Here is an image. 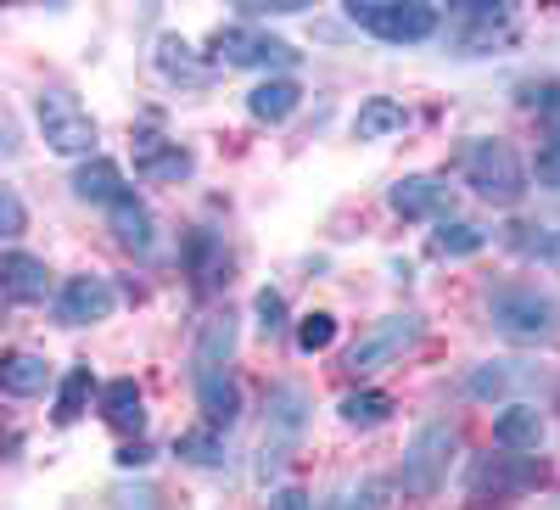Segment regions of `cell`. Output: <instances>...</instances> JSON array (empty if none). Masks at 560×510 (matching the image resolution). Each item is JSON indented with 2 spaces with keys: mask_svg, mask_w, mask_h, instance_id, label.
Returning a JSON list of instances; mask_svg holds the SVG:
<instances>
[{
  "mask_svg": "<svg viewBox=\"0 0 560 510\" xmlns=\"http://www.w3.org/2000/svg\"><path fill=\"white\" fill-rule=\"evenodd\" d=\"M303 421H308V393L292 387V382L269 387V438H264V460H258L264 477H269L280 460H287V449L303 438Z\"/></svg>",
  "mask_w": 560,
  "mask_h": 510,
  "instance_id": "9",
  "label": "cell"
},
{
  "mask_svg": "<svg viewBox=\"0 0 560 510\" xmlns=\"http://www.w3.org/2000/svg\"><path fill=\"white\" fill-rule=\"evenodd\" d=\"M298 102H303V84H298V79H264V84H253V90H247V113H253V118H264V124L292 118V113H298Z\"/></svg>",
  "mask_w": 560,
  "mask_h": 510,
  "instance_id": "18",
  "label": "cell"
},
{
  "mask_svg": "<svg viewBox=\"0 0 560 510\" xmlns=\"http://www.w3.org/2000/svg\"><path fill=\"white\" fill-rule=\"evenodd\" d=\"M420 314H387V320H376L353 348H348V370L353 376H376V370H387V364H398L415 343H420Z\"/></svg>",
  "mask_w": 560,
  "mask_h": 510,
  "instance_id": "6",
  "label": "cell"
},
{
  "mask_svg": "<svg viewBox=\"0 0 560 510\" xmlns=\"http://www.w3.org/2000/svg\"><path fill=\"white\" fill-rule=\"evenodd\" d=\"M28 230V208H23V197L12 192V185H0V242H18Z\"/></svg>",
  "mask_w": 560,
  "mask_h": 510,
  "instance_id": "30",
  "label": "cell"
},
{
  "mask_svg": "<svg viewBox=\"0 0 560 510\" xmlns=\"http://www.w3.org/2000/svg\"><path fill=\"white\" fill-rule=\"evenodd\" d=\"M197 404L208 415V427H236L242 421V387L230 370H197Z\"/></svg>",
  "mask_w": 560,
  "mask_h": 510,
  "instance_id": "14",
  "label": "cell"
},
{
  "mask_svg": "<svg viewBox=\"0 0 560 510\" xmlns=\"http://www.w3.org/2000/svg\"><path fill=\"white\" fill-rule=\"evenodd\" d=\"M102 415H107V427H118V432H140L147 409H140V387H135V376H118V382L102 387Z\"/></svg>",
  "mask_w": 560,
  "mask_h": 510,
  "instance_id": "21",
  "label": "cell"
},
{
  "mask_svg": "<svg viewBox=\"0 0 560 510\" xmlns=\"http://www.w3.org/2000/svg\"><path fill=\"white\" fill-rule=\"evenodd\" d=\"M538 483H544V460L538 454H482L477 466H471V499L477 505L522 499Z\"/></svg>",
  "mask_w": 560,
  "mask_h": 510,
  "instance_id": "7",
  "label": "cell"
},
{
  "mask_svg": "<svg viewBox=\"0 0 560 510\" xmlns=\"http://www.w3.org/2000/svg\"><path fill=\"white\" fill-rule=\"evenodd\" d=\"M522 102H527V107H544V113H560V84H555V79L522 84Z\"/></svg>",
  "mask_w": 560,
  "mask_h": 510,
  "instance_id": "34",
  "label": "cell"
},
{
  "mask_svg": "<svg viewBox=\"0 0 560 510\" xmlns=\"http://www.w3.org/2000/svg\"><path fill=\"white\" fill-rule=\"evenodd\" d=\"M325 510H387V488H382V483H359V488H342L337 499H325Z\"/></svg>",
  "mask_w": 560,
  "mask_h": 510,
  "instance_id": "29",
  "label": "cell"
},
{
  "mask_svg": "<svg viewBox=\"0 0 560 510\" xmlns=\"http://www.w3.org/2000/svg\"><path fill=\"white\" fill-rule=\"evenodd\" d=\"M348 23L387 45H420L443 28L438 7H427V0H348Z\"/></svg>",
  "mask_w": 560,
  "mask_h": 510,
  "instance_id": "3",
  "label": "cell"
},
{
  "mask_svg": "<svg viewBox=\"0 0 560 510\" xmlns=\"http://www.w3.org/2000/svg\"><path fill=\"white\" fill-rule=\"evenodd\" d=\"M488 320L510 343H549L560 332V303L527 281H504L488 292Z\"/></svg>",
  "mask_w": 560,
  "mask_h": 510,
  "instance_id": "2",
  "label": "cell"
},
{
  "mask_svg": "<svg viewBox=\"0 0 560 510\" xmlns=\"http://www.w3.org/2000/svg\"><path fill=\"white\" fill-rule=\"evenodd\" d=\"M34 118H39L45 147L62 152V158H90V147H96V118H90L84 102L73 96V90H62V84L39 90V96H34Z\"/></svg>",
  "mask_w": 560,
  "mask_h": 510,
  "instance_id": "4",
  "label": "cell"
},
{
  "mask_svg": "<svg viewBox=\"0 0 560 510\" xmlns=\"http://www.w3.org/2000/svg\"><path fill=\"white\" fill-rule=\"evenodd\" d=\"M45 382H51V364L39 353H7L0 359V387L12 398H34V393H45Z\"/></svg>",
  "mask_w": 560,
  "mask_h": 510,
  "instance_id": "20",
  "label": "cell"
},
{
  "mask_svg": "<svg viewBox=\"0 0 560 510\" xmlns=\"http://www.w3.org/2000/svg\"><path fill=\"white\" fill-rule=\"evenodd\" d=\"M393 129H404V102H393V96H370L353 113V135H359V141H382V135H393Z\"/></svg>",
  "mask_w": 560,
  "mask_h": 510,
  "instance_id": "22",
  "label": "cell"
},
{
  "mask_svg": "<svg viewBox=\"0 0 560 510\" xmlns=\"http://www.w3.org/2000/svg\"><path fill=\"white\" fill-rule=\"evenodd\" d=\"M113 236L129 247V253H147L152 247V213L135 202V192L124 202H113Z\"/></svg>",
  "mask_w": 560,
  "mask_h": 510,
  "instance_id": "23",
  "label": "cell"
},
{
  "mask_svg": "<svg viewBox=\"0 0 560 510\" xmlns=\"http://www.w3.org/2000/svg\"><path fill=\"white\" fill-rule=\"evenodd\" d=\"M269 510H314V499L303 488H280V494H269Z\"/></svg>",
  "mask_w": 560,
  "mask_h": 510,
  "instance_id": "36",
  "label": "cell"
},
{
  "mask_svg": "<svg viewBox=\"0 0 560 510\" xmlns=\"http://www.w3.org/2000/svg\"><path fill=\"white\" fill-rule=\"evenodd\" d=\"M253 314H258V332H264V337H275L280 326H287V298H280L275 287H264V292L253 298Z\"/></svg>",
  "mask_w": 560,
  "mask_h": 510,
  "instance_id": "31",
  "label": "cell"
},
{
  "mask_svg": "<svg viewBox=\"0 0 560 510\" xmlns=\"http://www.w3.org/2000/svg\"><path fill=\"white\" fill-rule=\"evenodd\" d=\"M73 197H84V202H102V208L124 202V197H129L124 169H118L113 158H90V163H79V169H73Z\"/></svg>",
  "mask_w": 560,
  "mask_h": 510,
  "instance_id": "15",
  "label": "cell"
},
{
  "mask_svg": "<svg viewBox=\"0 0 560 510\" xmlns=\"http://www.w3.org/2000/svg\"><path fill=\"white\" fill-rule=\"evenodd\" d=\"M236 359V314H208L197 332V370H224Z\"/></svg>",
  "mask_w": 560,
  "mask_h": 510,
  "instance_id": "17",
  "label": "cell"
},
{
  "mask_svg": "<svg viewBox=\"0 0 560 510\" xmlns=\"http://www.w3.org/2000/svg\"><path fill=\"white\" fill-rule=\"evenodd\" d=\"M174 454L191 460V466H224V438H219L213 427H208V432H179Z\"/></svg>",
  "mask_w": 560,
  "mask_h": 510,
  "instance_id": "27",
  "label": "cell"
},
{
  "mask_svg": "<svg viewBox=\"0 0 560 510\" xmlns=\"http://www.w3.org/2000/svg\"><path fill=\"white\" fill-rule=\"evenodd\" d=\"M185 51H191V45H179V39H163V57H158V62H163V68H168L174 79L185 73V79H191V84H202L208 73H202V68H191V57H185Z\"/></svg>",
  "mask_w": 560,
  "mask_h": 510,
  "instance_id": "33",
  "label": "cell"
},
{
  "mask_svg": "<svg viewBox=\"0 0 560 510\" xmlns=\"http://www.w3.org/2000/svg\"><path fill=\"white\" fill-rule=\"evenodd\" d=\"M522 382H533V370H527V364H516V359H493V364H477L471 376H465V393L482 398V404H499V398L516 393Z\"/></svg>",
  "mask_w": 560,
  "mask_h": 510,
  "instance_id": "16",
  "label": "cell"
},
{
  "mask_svg": "<svg viewBox=\"0 0 560 510\" xmlns=\"http://www.w3.org/2000/svg\"><path fill=\"white\" fill-rule=\"evenodd\" d=\"M454 449H459V432H454L448 421H427V427H420V432L409 438V449H404V472H398L404 494H409V499H432V494L448 483Z\"/></svg>",
  "mask_w": 560,
  "mask_h": 510,
  "instance_id": "5",
  "label": "cell"
},
{
  "mask_svg": "<svg viewBox=\"0 0 560 510\" xmlns=\"http://www.w3.org/2000/svg\"><path fill=\"white\" fill-rule=\"evenodd\" d=\"M90 387H96V382H90V364H73L68 376H62V387H57V421H62V427L84 415V404H90Z\"/></svg>",
  "mask_w": 560,
  "mask_h": 510,
  "instance_id": "26",
  "label": "cell"
},
{
  "mask_svg": "<svg viewBox=\"0 0 560 510\" xmlns=\"http://www.w3.org/2000/svg\"><path fill=\"white\" fill-rule=\"evenodd\" d=\"M493 443H499L504 454H538V443H544V415H538V404H527V398L504 404V415L493 421Z\"/></svg>",
  "mask_w": 560,
  "mask_h": 510,
  "instance_id": "13",
  "label": "cell"
},
{
  "mask_svg": "<svg viewBox=\"0 0 560 510\" xmlns=\"http://www.w3.org/2000/svg\"><path fill=\"white\" fill-rule=\"evenodd\" d=\"M331 343H337V314H325V309L303 314V326H298V348H303V353H325Z\"/></svg>",
  "mask_w": 560,
  "mask_h": 510,
  "instance_id": "28",
  "label": "cell"
},
{
  "mask_svg": "<svg viewBox=\"0 0 560 510\" xmlns=\"http://www.w3.org/2000/svg\"><path fill=\"white\" fill-rule=\"evenodd\" d=\"M51 292V269L34 253H0V298L7 303H39Z\"/></svg>",
  "mask_w": 560,
  "mask_h": 510,
  "instance_id": "12",
  "label": "cell"
},
{
  "mask_svg": "<svg viewBox=\"0 0 560 510\" xmlns=\"http://www.w3.org/2000/svg\"><path fill=\"white\" fill-rule=\"evenodd\" d=\"M213 57L224 68H298V45H287L280 34H264L253 23H230L213 34Z\"/></svg>",
  "mask_w": 560,
  "mask_h": 510,
  "instance_id": "8",
  "label": "cell"
},
{
  "mask_svg": "<svg viewBox=\"0 0 560 510\" xmlns=\"http://www.w3.org/2000/svg\"><path fill=\"white\" fill-rule=\"evenodd\" d=\"M465 185L493 208H516L527 197V163L504 135H482V141L465 147Z\"/></svg>",
  "mask_w": 560,
  "mask_h": 510,
  "instance_id": "1",
  "label": "cell"
},
{
  "mask_svg": "<svg viewBox=\"0 0 560 510\" xmlns=\"http://www.w3.org/2000/svg\"><path fill=\"white\" fill-rule=\"evenodd\" d=\"M387 202H393V213H404V219H448V185L438 179V174H404L393 192H387Z\"/></svg>",
  "mask_w": 560,
  "mask_h": 510,
  "instance_id": "11",
  "label": "cell"
},
{
  "mask_svg": "<svg viewBox=\"0 0 560 510\" xmlns=\"http://www.w3.org/2000/svg\"><path fill=\"white\" fill-rule=\"evenodd\" d=\"M432 247H438L443 258H471V253L488 247V230L465 224V219H443V224H438V236H432Z\"/></svg>",
  "mask_w": 560,
  "mask_h": 510,
  "instance_id": "24",
  "label": "cell"
},
{
  "mask_svg": "<svg viewBox=\"0 0 560 510\" xmlns=\"http://www.w3.org/2000/svg\"><path fill=\"white\" fill-rule=\"evenodd\" d=\"M533 258H538L544 269H560V224L549 230V236H538V242H533Z\"/></svg>",
  "mask_w": 560,
  "mask_h": 510,
  "instance_id": "35",
  "label": "cell"
},
{
  "mask_svg": "<svg viewBox=\"0 0 560 510\" xmlns=\"http://www.w3.org/2000/svg\"><path fill=\"white\" fill-rule=\"evenodd\" d=\"M538 179L560 185V113H549V129H544V147H538Z\"/></svg>",
  "mask_w": 560,
  "mask_h": 510,
  "instance_id": "32",
  "label": "cell"
},
{
  "mask_svg": "<svg viewBox=\"0 0 560 510\" xmlns=\"http://www.w3.org/2000/svg\"><path fill=\"white\" fill-rule=\"evenodd\" d=\"M113 460H118V466H124V472H135V466H147V460H152V449H147V443H140V438H135V443H124V449H118Z\"/></svg>",
  "mask_w": 560,
  "mask_h": 510,
  "instance_id": "37",
  "label": "cell"
},
{
  "mask_svg": "<svg viewBox=\"0 0 560 510\" xmlns=\"http://www.w3.org/2000/svg\"><path fill=\"white\" fill-rule=\"evenodd\" d=\"M118 303V292L102 281V275H73V281H62L57 292V326H96V320H107Z\"/></svg>",
  "mask_w": 560,
  "mask_h": 510,
  "instance_id": "10",
  "label": "cell"
},
{
  "mask_svg": "<svg viewBox=\"0 0 560 510\" xmlns=\"http://www.w3.org/2000/svg\"><path fill=\"white\" fill-rule=\"evenodd\" d=\"M387 415H393V398L376 393V387H359V393L342 398V421H348V427H382Z\"/></svg>",
  "mask_w": 560,
  "mask_h": 510,
  "instance_id": "25",
  "label": "cell"
},
{
  "mask_svg": "<svg viewBox=\"0 0 560 510\" xmlns=\"http://www.w3.org/2000/svg\"><path fill=\"white\" fill-rule=\"evenodd\" d=\"M135 163L147 179H185L191 174V152L163 147V135H135Z\"/></svg>",
  "mask_w": 560,
  "mask_h": 510,
  "instance_id": "19",
  "label": "cell"
}]
</instances>
